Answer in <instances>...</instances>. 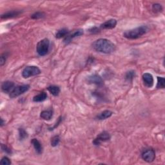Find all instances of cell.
<instances>
[{
	"instance_id": "cell-1",
	"label": "cell",
	"mask_w": 165,
	"mask_h": 165,
	"mask_svg": "<svg viewBox=\"0 0 165 165\" xmlns=\"http://www.w3.org/2000/svg\"><path fill=\"white\" fill-rule=\"evenodd\" d=\"M92 47L95 51L103 54L112 53L116 50V45L112 41L103 38L95 40L92 43Z\"/></svg>"
},
{
	"instance_id": "cell-2",
	"label": "cell",
	"mask_w": 165,
	"mask_h": 165,
	"mask_svg": "<svg viewBox=\"0 0 165 165\" xmlns=\"http://www.w3.org/2000/svg\"><path fill=\"white\" fill-rule=\"evenodd\" d=\"M148 31L147 26H140L137 28L128 30L125 31L123 34V36L129 40H136L144 35Z\"/></svg>"
},
{
	"instance_id": "cell-3",
	"label": "cell",
	"mask_w": 165,
	"mask_h": 165,
	"mask_svg": "<svg viewBox=\"0 0 165 165\" xmlns=\"http://www.w3.org/2000/svg\"><path fill=\"white\" fill-rule=\"evenodd\" d=\"M50 48V41L48 39H43L38 42L36 47V51L38 54L40 56H44L47 55Z\"/></svg>"
},
{
	"instance_id": "cell-4",
	"label": "cell",
	"mask_w": 165,
	"mask_h": 165,
	"mask_svg": "<svg viewBox=\"0 0 165 165\" xmlns=\"http://www.w3.org/2000/svg\"><path fill=\"white\" fill-rule=\"evenodd\" d=\"M41 74L40 69L36 66H29L25 67L22 72V76L24 78H29L31 76Z\"/></svg>"
},
{
	"instance_id": "cell-5",
	"label": "cell",
	"mask_w": 165,
	"mask_h": 165,
	"mask_svg": "<svg viewBox=\"0 0 165 165\" xmlns=\"http://www.w3.org/2000/svg\"><path fill=\"white\" fill-rule=\"evenodd\" d=\"M30 89V85H23L15 87L12 91L9 94L10 98H15L20 96L21 94H24L27 92Z\"/></svg>"
},
{
	"instance_id": "cell-6",
	"label": "cell",
	"mask_w": 165,
	"mask_h": 165,
	"mask_svg": "<svg viewBox=\"0 0 165 165\" xmlns=\"http://www.w3.org/2000/svg\"><path fill=\"white\" fill-rule=\"evenodd\" d=\"M141 157L147 163H152L155 158V153L152 148H146L141 153Z\"/></svg>"
},
{
	"instance_id": "cell-7",
	"label": "cell",
	"mask_w": 165,
	"mask_h": 165,
	"mask_svg": "<svg viewBox=\"0 0 165 165\" xmlns=\"http://www.w3.org/2000/svg\"><path fill=\"white\" fill-rule=\"evenodd\" d=\"M111 136L110 133H108L106 131H104L99 133L98 136V137L93 141V144L95 146H99L103 142L108 141L110 139Z\"/></svg>"
},
{
	"instance_id": "cell-8",
	"label": "cell",
	"mask_w": 165,
	"mask_h": 165,
	"mask_svg": "<svg viewBox=\"0 0 165 165\" xmlns=\"http://www.w3.org/2000/svg\"><path fill=\"white\" fill-rule=\"evenodd\" d=\"M88 82L90 84H94L95 85L101 87L103 85V80L100 76L98 74H93L90 76L87 79Z\"/></svg>"
},
{
	"instance_id": "cell-9",
	"label": "cell",
	"mask_w": 165,
	"mask_h": 165,
	"mask_svg": "<svg viewBox=\"0 0 165 165\" xmlns=\"http://www.w3.org/2000/svg\"><path fill=\"white\" fill-rule=\"evenodd\" d=\"M143 81L144 83V85L148 87L151 88L153 85V83H154V80H153V76L150 74V73H144V74L142 76Z\"/></svg>"
},
{
	"instance_id": "cell-10",
	"label": "cell",
	"mask_w": 165,
	"mask_h": 165,
	"mask_svg": "<svg viewBox=\"0 0 165 165\" xmlns=\"http://www.w3.org/2000/svg\"><path fill=\"white\" fill-rule=\"evenodd\" d=\"M83 33H84L83 30L81 29L75 30L74 32L70 34H68V35L65 37V40H64V43H65L66 44H68L72 41V40L74 39V38H76L77 37L82 36Z\"/></svg>"
},
{
	"instance_id": "cell-11",
	"label": "cell",
	"mask_w": 165,
	"mask_h": 165,
	"mask_svg": "<svg viewBox=\"0 0 165 165\" xmlns=\"http://www.w3.org/2000/svg\"><path fill=\"white\" fill-rule=\"evenodd\" d=\"M15 85L12 81H7L3 82L1 85V90L4 93L10 94L12 90L14 89Z\"/></svg>"
},
{
	"instance_id": "cell-12",
	"label": "cell",
	"mask_w": 165,
	"mask_h": 165,
	"mask_svg": "<svg viewBox=\"0 0 165 165\" xmlns=\"http://www.w3.org/2000/svg\"><path fill=\"white\" fill-rule=\"evenodd\" d=\"M117 25V20L115 19H110L103 23L100 25L101 29H112L116 27Z\"/></svg>"
},
{
	"instance_id": "cell-13",
	"label": "cell",
	"mask_w": 165,
	"mask_h": 165,
	"mask_svg": "<svg viewBox=\"0 0 165 165\" xmlns=\"http://www.w3.org/2000/svg\"><path fill=\"white\" fill-rule=\"evenodd\" d=\"M31 143L37 153H38V154H41L42 152H43V147H42L40 142L37 139H33L31 141Z\"/></svg>"
},
{
	"instance_id": "cell-14",
	"label": "cell",
	"mask_w": 165,
	"mask_h": 165,
	"mask_svg": "<svg viewBox=\"0 0 165 165\" xmlns=\"http://www.w3.org/2000/svg\"><path fill=\"white\" fill-rule=\"evenodd\" d=\"M21 13V11L18 10H12V11H9L4 14H3L1 16V19H8V18H12L14 17H16L18 16L19 14Z\"/></svg>"
},
{
	"instance_id": "cell-15",
	"label": "cell",
	"mask_w": 165,
	"mask_h": 165,
	"mask_svg": "<svg viewBox=\"0 0 165 165\" xmlns=\"http://www.w3.org/2000/svg\"><path fill=\"white\" fill-rule=\"evenodd\" d=\"M47 93L45 92H40L39 94L35 95V96L33 98V101L36 103L43 102L45 101L46 99H47Z\"/></svg>"
},
{
	"instance_id": "cell-16",
	"label": "cell",
	"mask_w": 165,
	"mask_h": 165,
	"mask_svg": "<svg viewBox=\"0 0 165 165\" xmlns=\"http://www.w3.org/2000/svg\"><path fill=\"white\" fill-rule=\"evenodd\" d=\"M53 116V111L52 110H47L42 111L40 114V117L44 120L48 121Z\"/></svg>"
},
{
	"instance_id": "cell-17",
	"label": "cell",
	"mask_w": 165,
	"mask_h": 165,
	"mask_svg": "<svg viewBox=\"0 0 165 165\" xmlns=\"http://www.w3.org/2000/svg\"><path fill=\"white\" fill-rule=\"evenodd\" d=\"M112 112L110 110H105L102 112L101 113L99 114V115H98L96 118L99 120H106V119H108L109 117H110L111 116H112Z\"/></svg>"
},
{
	"instance_id": "cell-18",
	"label": "cell",
	"mask_w": 165,
	"mask_h": 165,
	"mask_svg": "<svg viewBox=\"0 0 165 165\" xmlns=\"http://www.w3.org/2000/svg\"><path fill=\"white\" fill-rule=\"evenodd\" d=\"M47 90H48L50 93L54 95V96H57L61 92L60 88L58 86H56V85L49 86L47 88Z\"/></svg>"
},
{
	"instance_id": "cell-19",
	"label": "cell",
	"mask_w": 165,
	"mask_h": 165,
	"mask_svg": "<svg viewBox=\"0 0 165 165\" xmlns=\"http://www.w3.org/2000/svg\"><path fill=\"white\" fill-rule=\"evenodd\" d=\"M69 33L68 30L66 28H63L59 30L56 34V37L57 39H61V38L66 37Z\"/></svg>"
},
{
	"instance_id": "cell-20",
	"label": "cell",
	"mask_w": 165,
	"mask_h": 165,
	"mask_svg": "<svg viewBox=\"0 0 165 165\" xmlns=\"http://www.w3.org/2000/svg\"><path fill=\"white\" fill-rule=\"evenodd\" d=\"M157 89H164L165 87V80L163 77H157Z\"/></svg>"
},
{
	"instance_id": "cell-21",
	"label": "cell",
	"mask_w": 165,
	"mask_h": 165,
	"mask_svg": "<svg viewBox=\"0 0 165 165\" xmlns=\"http://www.w3.org/2000/svg\"><path fill=\"white\" fill-rule=\"evenodd\" d=\"M136 77V72L134 70H130L126 72L125 75L126 79L128 81H132L133 79Z\"/></svg>"
},
{
	"instance_id": "cell-22",
	"label": "cell",
	"mask_w": 165,
	"mask_h": 165,
	"mask_svg": "<svg viewBox=\"0 0 165 165\" xmlns=\"http://www.w3.org/2000/svg\"><path fill=\"white\" fill-rule=\"evenodd\" d=\"M59 142H60V137L59 136H54L51 139V146L53 147H56L59 144Z\"/></svg>"
},
{
	"instance_id": "cell-23",
	"label": "cell",
	"mask_w": 165,
	"mask_h": 165,
	"mask_svg": "<svg viewBox=\"0 0 165 165\" xmlns=\"http://www.w3.org/2000/svg\"><path fill=\"white\" fill-rule=\"evenodd\" d=\"M19 137H20V141L24 140L25 138L28 137L27 132L23 128H19Z\"/></svg>"
},
{
	"instance_id": "cell-24",
	"label": "cell",
	"mask_w": 165,
	"mask_h": 165,
	"mask_svg": "<svg viewBox=\"0 0 165 165\" xmlns=\"http://www.w3.org/2000/svg\"><path fill=\"white\" fill-rule=\"evenodd\" d=\"M152 10L155 13L161 12L163 11V7L159 3H155L152 5Z\"/></svg>"
},
{
	"instance_id": "cell-25",
	"label": "cell",
	"mask_w": 165,
	"mask_h": 165,
	"mask_svg": "<svg viewBox=\"0 0 165 165\" xmlns=\"http://www.w3.org/2000/svg\"><path fill=\"white\" fill-rule=\"evenodd\" d=\"M44 16H45V14L43 12H37L32 15L31 18L34 19V20H38V19L43 18Z\"/></svg>"
},
{
	"instance_id": "cell-26",
	"label": "cell",
	"mask_w": 165,
	"mask_h": 165,
	"mask_svg": "<svg viewBox=\"0 0 165 165\" xmlns=\"http://www.w3.org/2000/svg\"><path fill=\"white\" fill-rule=\"evenodd\" d=\"M11 163H12V162L7 157H3L1 160V162H0V164L2 165H10Z\"/></svg>"
},
{
	"instance_id": "cell-27",
	"label": "cell",
	"mask_w": 165,
	"mask_h": 165,
	"mask_svg": "<svg viewBox=\"0 0 165 165\" xmlns=\"http://www.w3.org/2000/svg\"><path fill=\"white\" fill-rule=\"evenodd\" d=\"M1 147L2 151L6 153H7V154H11V153H12V150H11L8 147H7V146H6L5 144H1Z\"/></svg>"
},
{
	"instance_id": "cell-28",
	"label": "cell",
	"mask_w": 165,
	"mask_h": 165,
	"mask_svg": "<svg viewBox=\"0 0 165 165\" xmlns=\"http://www.w3.org/2000/svg\"><path fill=\"white\" fill-rule=\"evenodd\" d=\"M6 60H7V56L5 55V54H2L1 56V57H0V65H1V66H3V65L5 63Z\"/></svg>"
},
{
	"instance_id": "cell-29",
	"label": "cell",
	"mask_w": 165,
	"mask_h": 165,
	"mask_svg": "<svg viewBox=\"0 0 165 165\" xmlns=\"http://www.w3.org/2000/svg\"><path fill=\"white\" fill-rule=\"evenodd\" d=\"M89 32L92 34H95V33H98L99 32V29L98 27H92L90 29H89Z\"/></svg>"
},
{
	"instance_id": "cell-30",
	"label": "cell",
	"mask_w": 165,
	"mask_h": 165,
	"mask_svg": "<svg viewBox=\"0 0 165 165\" xmlns=\"http://www.w3.org/2000/svg\"><path fill=\"white\" fill-rule=\"evenodd\" d=\"M1 126H3V125H4V122H4V121H3V119H1Z\"/></svg>"
}]
</instances>
